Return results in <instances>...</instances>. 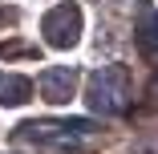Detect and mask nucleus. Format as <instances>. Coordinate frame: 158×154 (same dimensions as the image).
<instances>
[{"label": "nucleus", "mask_w": 158, "mask_h": 154, "mask_svg": "<svg viewBox=\"0 0 158 154\" xmlns=\"http://www.w3.org/2000/svg\"><path fill=\"white\" fill-rule=\"evenodd\" d=\"M89 110L93 114H122L126 106H130V73H126V65H106L102 73L89 77Z\"/></svg>", "instance_id": "nucleus-1"}, {"label": "nucleus", "mask_w": 158, "mask_h": 154, "mask_svg": "<svg viewBox=\"0 0 158 154\" xmlns=\"http://www.w3.org/2000/svg\"><path fill=\"white\" fill-rule=\"evenodd\" d=\"M85 130H89V122H24L20 138L37 142V146H53V150H77Z\"/></svg>", "instance_id": "nucleus-2"}, {"label": "nucleus", "mask_w": 158, "mask_h": 154, "mask_svg": "<svg viewBox=\"0 0 158 154\" xmlns=\"http://www.w3.org/2000/svg\"><path fill=\"white\" fill-rule=\"evenodd\" d=\"M45 41L53 45V49H69L73 41H77V33H81V12L73 8V4H57L49 16H45Z\"/></svg>", "instance_id": "nucleus-3"}, {"label": "nucleus", "mask_w": 158, "mask_h": 154, "mask_svg": "<svg viewBox=\"0 0 158 154\" xmlns=\"http://www.w3.org/2000/svg\"><path fill=\"white\" fill-rule=\"evenodd\" d=\"M37 85H41V98H45V102L61 106V102H69V98H73L77 73H73L69 65H57V69H45V73L37 77Z\"/></svg>", "instance_id": "nucleus-4"}, {"label": "nucleus", "mask_w": 158, "mask_h": 154, "mask_svg": "<svg viewBox=\"0 0 158 154\" xmlns=\"http://www.w3.org/2000/svg\"><path fill=\"white\" fill-rule=\"evenodd\" d=\"M28 94H33V81H28V77L0 73V102H4V106H20V102H28Z\"/></svg>", "instance_id": "nucleus-5"}, {"label": "nucleus", "mask_w": 158, "mask_h": 154, "mask_svg": "<svg viewBox=\"0 0 158 154\" xmlns=\"http://www.w3.org/2000/svg\"><path fill=\"white\" fill-rule=\"evenodd\" d=\"M138 37H142V53L154 57V20H150V8L142 12V33H138Z\"/></svg>", "instance_id": "nucleus-6"}]
</instances>
